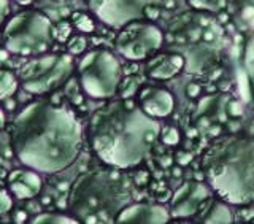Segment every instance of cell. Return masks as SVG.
I'll return each mask as SVG.
<instances>
[{
  "label": "cell",
  "mask_w": 254,
  "mask_h": 224,
  "mask_svg": "<svg viewBox=\"0 0 254 224\" xmlns=\"http://www.w3.org/2000/svg\"><path fill=\"white\" fill-rule=\"evenodd\" d=\"M83 126L64 103L35 100L14 118L10 143L18 161L40 173H59L76 161L83 148Z\"/></svg>",
  "instance_id": "obj_1"
},
{
  "label": "cell",
  "mask_w": 254,
  "mask_h": 224,
  "mask_svg": "<svg viewBox=\"0 0 254 224\" xmlns=\"http://www.w3.org/2000/svg\"><path fill=\"white\" fill-rule=\"evenodd\" d=\"M159 119L151 118L135 100L119 99L95 110L87 124L92 153L113 169L138 167L161 139Z\"/></svg>",
  "instance_id": "obj_2"
},
{
  "label": "cell",
  "mask_w": 254,
  "mask_h": 224,
  "mask_svg": "<svg viewBox=\"0 0 254 224\" xmlns=\"http://www.w3.org/2000/svg\"><path fill=\"white\" fill-rule=\"evenodd\" d=\"M205 181L230 205L254 204V137L224 135L202 156Z\"/></svg>",
  "instance_id": "obj_3"
},
{
  "label": "cell",
  "mask_w": 254,
  "mask_h": 224,
  "mask_svg": "<svg viewBox=\"0 0 254 224\" xmlns=\"http://www.w3.org/2000/svg\"><path fill=\"white\" fill-rule=\"evenodd\" d=\"M132 202L129 178L119 169L86 172L73 181L68 193V212L79 223H115Z\"/></svg>",
  "instance_id": "obj_4"
},
{
  "label": "cell",
  "mask_w": 254,
  "mask_h": 224,
  "mask_svg": "<svg viewBox=\"0 0 254 224\" xmlns=\"http://www.w3.org/2000/svg\"><path fill=\"white\" fill-rule=\"evenodd\" d=\"M54 26L40 10H26L8 19L3 29V45L8 53L16 56L43 54L54 42Z\"/></svg>",
  "instance_id": "obj_5"
},
{
  "label": "cell",
  "mask_w": 254,
  "mask_h": 224,
  "mask_svg": "<svg viewBox=\"0 0 254 224\" xmlns=\"http://www.w3.org/2000/svg\"><path fill=\"white\" fill-rule=\"evenodd\" d=\"M76 69L79 84L91 99L108 100L119 91L123 81L121 62L105 48H94L91 51H86Z\"/></svg>",
  "instance_id": "obj_6"
},
{
  "label": "cell",
  "mask_w": 254,
  "mask_h": 224,
  "mask_svg": "<svg viewBox=\"0 0 254 224\" xmlns=\"http://www.w3.org/2000/svg\"><path fill=\"white\" fill-rule=\"evenodd\" d=\"M75 70V59L68 53H43L34 56L18 70L22 89L42 95L64 86Z\"/></svg>",
  "instance_id": "obj_7"
},
{
  "label": "cell",
  "mask_w": 254,
  "mask_h": 224,
  "mask_svg": "<svg viewBox=\"0 0 254 224\" xmlns=\"http://www.w3.org/2000/svg\"><path fill=\"white\" fill-rule=\"evenodd\" d=\"M164 43V32L156 24L137 19L119 29L115 46L116 51L127 61L138 62L151 58L161 50Z\"/></svg>",
  "instance_id": "obj_8"
},
{
  "label": "cell",
  "mask_w": 254,
  "mask_h": 224,
  "mask_svg": "<svg viewBox=\"0 0 254 224\" xmlns=\"http://www.w3.org/2000/svg\"><path fill=\"white\" fill-rule=\"evenodd\" d=\"M213 189L208 183L189 180L177 188L173 193L169 210L175 220H189L198 217L213 199Z\"/></svg>",
  "instance_id": "obj_9"
},
{
  "label": "cell",
  "mask_w": 254,
  "mask_h": 224,
  "mask_svg": "<svg viewBox=\"0 0 254 224\" xmlns=\"http://www.w3.org/2000/svg\"><path fill=\"white\" fill-rule=\"evenodd\" d=\"M86 5L100 22L119 30L145 16L148 0H86Z\"/></svg>",
  "instance_id": "obj_10"
},
{
  "label": "cell",
  "mask_w": 254,
  "mask_h": 224,
  "mask_svg": "<svg viewBox=\"0 0 254 224\" xmlns=\"http://www.w3.org/2000/svg\"><path fill=\"white\" fill-rule=\"evenodd\" d=\"M135 102L146 115L156 119L169 118L175 110L173 94L157 84H141L135 92Z\"/></svg>",
  "instance_id": "obj_11"
},
{
  "label": "cell",
  "mask_w": 254,
  "mask_h": 224,
  "mask_svg": "<svg viewBox=\"0 0 254 224\" xmlns=\"http://www.w3.org/2000/svg\"><path fill=\"white\" fill-rule=\"evenodd\" d=\"M234 22L245 37V66L254 78V0H234Z\"/></svg>",
  "instance_id": "obj_12"
},
{
  "label": "cell",
  "mask_w": 254,
  "mask_h": 224,
  "mask_svg": "<svg viewBox=\"0 0 254 224\" xmlns=\"http://www.w3.org/2000/svg\"><path fill=\"white\" fill-rule=\"evenodd\" d=\"M172 220L170 210L157 204H129L118 213V224H165Z\"/></svg>",
  "instance_id": "obj_13"
},
{
  "label": "cell",
  "mask_w": 254,
  "mask_h": 224,
  "mask_svg": "<svg viewBox=\"0 0 254 224\" xmlns=\"http://www.w3.org/2000/svg\"><path fill=\"white\" fill-rule=\"evenodd\" d=\"M146 76L154 81H167L178 76L186 67L185 56L178 53H154L146 59Z\"/></svg>",
  "instance_id": "obj_14"
},
{
  "label": "cell",
  "mask_w": 254,
  "mask_h": 224,
  "mask_svg": "<svg viewBox=\"0 0 254 224\" xmlns=\"http://www.w3.org/2000/svg\"><path fill=\"white\" fill-rule=\"evenodd\" d=\"M8 191L19 201H30L42 191V177L34 169H14L6 177Z\"/></svg>",
  "instance_id": "obj_15"
},
{
  "label": "cell",
  "mask_w": 254,
  "mask_h": 224,
  "mask_svg": "<svg viewBox=\"0 0 254 224\" xmlns=\"http://www.w3.org/2000/svg\"><path fill=\"white\" fill-rule=\"evenodd\" d=\"M203 223H234V212L232 205L222 199H211L203 212L198 215Z\"/></svg>",
  "instance_id": "obj_16"
},
{
  "label": "cell",
  "mask_w": 254,
  "mask_h": 224,
  "mask_svg": "<svg viewBox=\"0 0 254 224\" xmlns=\"http://www.w3.org/2000/svg\"><path fill=\"white\" fill-rule=\"evenodd\" d=\"M19 78L11 70L0 69V100H8L18 91Z\"/></svg>",
  "instance_id": "obj_17"
},
{
  "label": "cell",
  "mask_w": 254,
  "mask_h": 224,
  "mask_svg": "<svg viewBox=\"0 0 254 224\" xmlns=\"http://www.w3.org/2000/svg\"><path fill=\"white\" fill-rule=\"evenodd\" d=\"M29 223H32V224H76L79 221L73 217V215L45 212V213L35 215V217L32 218Z\"/></svg>",
  "instance_id": "obj_18"
},
{
  "label": "cell",
  "mask_w": 254,
  "mask_h": 224,
  "mask_svg": "<svg viewBox=\"0 0 254 224\" xmlns=\"http://www.w3.org/2000/svg\"><path fill=\"white\" fill-rule=\"evenodd\" d=\"M71 22H73V26L81 32H92L95 29L94 19L84 13H75L71 16Z\"/></svg>",
  "instance_id": "obj_19"
},
{
  "label": "cell",
  "mask_w": 254,
  "mask_h": 224,
  "mask_svg": "<svg viewBox=\"0 0 254 224\" xmlns=\"http://www.w3.org/2000/svg\"><path fill=\"white\" fill-rule=\"evenodd\" d=\"M86 46H87V40L83 35H71L67 42V51L71 56L83 54L86 51Z\"/></svg>",
  "instance_id": "obj_20"
},
{
  "label": "cell",
  "mask_w": 254,
  "mask_h": 224,
  "mask_svg": "<svg viewBox=\"0 0 254 224\" xmlns=\"http://www.w3.org/2000/svg\"><path fill=\"white\" fill-rule=\"evenodd\" d=\"M188 2L198 10H213V8H219L224 0H188Z\"/></svg>",
  "instance_id": "obj_21"
},
{
  "label": "cell",
  "mask_w": 254,
  "mask_h": 224,
  "mask_svg": "<svg viewBox=\"0 0 254 224\" xmlns=\"http://www.w3.org/2000/svg\"><path fill=\"white\" fill-rule=\"evenodd\" d=\"M11 207H13V199H11V196L8 194L6 189L0 188V217L10 212Z\"/></svg>",
  "instance_id": "obj_22"
},
{
  "label": "cell",
  "mask_w": 254,
  "mask_h": 224,
  "mask_svg": "<svg viewBox=\"0 0 254 224\" xmlns=\"http://www.w3.org/2000/svg\"><path fill=\"white\" fill-rule=\"evenodd\" d=\"M8 13H10V0H0V26L5 22Z\"/></svg>",
  "instance_id": "obj_23"
},
{
  "label": "cell",
  "mask_w": 254,
  "mask_h": 224,
  "mask_svg": "<svg viewBox=\"0 0 254 224\" xmlns=\"http://www.w3.org/2000/svg\"><path fill=\"white\" fill-rule=\"evenodd\" d=\"M59 27H61V29H65V30H64V40H67V37H68V34H70V30H71V29H70V24L62 22ZM61 32H62V30H61ZM56 35H58V38L62 42V35H59V34H58V30H54V37H56Z\"/></svg>",
  "instance_id": "obj_24"
},
{
  "label": "cell",
  "mask_w": 254,
  "mask_h": 224,
  "mask_svg": "<svg viewBox=\"0 0 254 224\" xmlns=\"http://www.w3.org/2000/svg\"><path fill=\"white\" fill-rule=\"evenodd\" d=\"M27 220V213L26 212H16L14 213V221L16 223H24V221H26Z\"/></svg>",
  "instance_id": "obj_25"
},
{
  "label": "cell",
  "mask_w": 254,
  "mask_h": 224,
  "mask_svg": "<svg viewBox=\"0 0 254 224\" xmlns=\"http://www.w3.org/2000/svg\"><path fill=\"white\" fill-rule=\"evenodd\" d=\"M5 123H6V118H5V111L0 108V129H3L5 127Z\"/></svg>",
  "instance_id": "obj_26"
},
{
  "label": "cell",
  "mask_w": 254,
  "mask_h": 224,
  "mask_svg": "<svg viewBox=\"0 0 254 224\" xmlns=\"http://www.w3.org/2000/svg\"><path fill=\"white\" fill-rule=\"evenodd\" d=\"M16 3H19V5H30V3H34L35 0H14Z\"/></svg>",
  "instance_id": "obj_27"
},
{
  "label": "cell",
  "mask_w": 254,
  "mask_h": 224,
  "mask_svg": "<svg viewBox=\"0 0 254 224\" xmlns=\"http://www.w3.org/2000/svg\"><path fill=\"white\" fill-rule=\"evenodd\" d=\"M0 59H6V54H5V51H0Z\"/></svg>",
  "instance_id": "obj_28"
}]
</instances>
